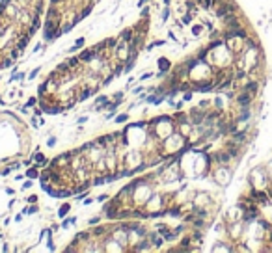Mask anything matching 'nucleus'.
<instances>
[{"instance_id": "obj_1", "label": "nucleus", "mask_w": 272, "mask_h": 253, "mask_svg": "<svg viewBox=\"0 0 272 253\" xmlns=\"http://www.w3.org/2000/svg\"><path fill=\"white\" fill-rule=\"evenodd\" d=\"M237 9V6H235V4H222L220 2L218 4V9H216V17H220V19H224V17H227V15L231 13V11H235Z\"/></svg>"}, {"instance_id": "obj_2", "label": "nucleus", "mask_w": 272, "mask_h": 253, "mask_svg": "<svg viewBox=\"0 0 272 253\" xmlns=\"http://www.w3.org/2000/svg\"><path fill=\"white\" fill-rule=\"evenodd\" d=\"M97 56H99V52H97L95 49H90V50L86 49L84 52H80V54H78V58H80V62H92L93 58H97Z\"/></svg>"}, {"instance_id": "obj_3", "label": "nucleus", "mask_w": 272, "mask_h": 253, "mask_svg": "<svg viewBox=\"0 0 272 253\" xmlns=\"http://www.w3.org/2000/svg\"><path fill=\"white\" fill-rule=\"evenodd\" d=\"M159 71L160 73H164V74H168L172 71V63H170V60H168V58H159Z\"/></svg>"}, {"instance_id": "obj_4", "label": "nucleus", "mask_w": 272, "mask_h": 253, "mask_svg": "<svg viewBox=\"0 0 272 253\" xmlns=\"http://www.w3.org/2000/svg\"><path fill=\"white\" fill-rule=\"evenodd\" d=\"M252 102V93H248V91H242L237 97V104H240V106H248Z\"/></svg>"}, {"instance_id": "obj_5", "label": "nucleus", "mask_w": 272, "mask_h": 253, "mask_svg": "<svg viewBox=\"0 0 272 253\" xmlns=\"http://www.w3.org/2000/svg\"><path fill=\"white\" fill-rule=\"evenodd\" d=\"M132 37H134V28L123 30V32H121V35H119V39H121V41H125V43H131Z\"/></svg>"}, {"instance_id": "obj_6", "label": "nucleus", "mask_w": 272, "mask_h": 253, "mask_svg": "<svg viewBox=\"0 0 272 253\" xmlns=\"http://www.w3.org/2000/svg\"><path fill=\"white\" fill-rule=\"evenodd\" d=\"M164 210H166V216H173V218H181L183 216L181 207H170V208H164Z\"/></svg>"}, {"instance_id": "obj_7", "label": "nucleus", "mask_w": 272, "mask_h": 253, "mask_svg": "<svg viewBox=\"0 0 272 253\" xmlns=\"http://www.w3.org/2000/svg\"><path fill=\"white\" fill-rule=\"evenodd\" d=\"M257 89H259V82H255V80L244 84V91H248V93H255Z\"/></svg>"}, {"instance_id": "obj_8", "label": "nucleus", "mask_w": 272, "mask_h": 253, "mask_svg": "<svg viewBox=\"0 0 272 253\" xmlns=\"http://www.w3.org/2000/svg\"><path fill=\"white\" fill-rule=\"evenodd\" d=\"M30 37H32L30 34H24V35H22V37L17 41V49H19V50H24L26 45H28V41H30Z\"/></svg>"}, {"instance_id": "obj_9", "label": "nucleus", "mask_w": 272, "mask_h": 253, "mask_svg": "<svg viewBox=\"0 0 272 253\" xmlns=\"http://www.w3.org/2000/svg\"><path fill=\"white\" fill-rule=\"evenodd\" d=\"M69 210H71V203H64L60 208H58V216H60V218H65Z\"/></svg>"}, {"instance_id": "obj_10", "label": "nucleus", "mask_w": 272, "mask_h": 253, "mask_svg": "<svg viewBox=\"0 0 272 253\" xmlns=\"http://www.w3.org/2000/svg\"><path fill=\"white\" fill-rule=\"evenodd\" d=\"M250 116H252L250 108H248V106H242V112H240V116H239L237 121H246V119H250Z\"/></svg>"}, {"instance_id": "obj_11", "label": "nucleus", "mask_w": 272, "mask_h": 253, "mask_svg": "<svg viewBox=\"0 0 272 253\" xmlns=\"http://www.w3.org/2000/svg\"><path fill=\"white\" fill-rule=\"evenodd\" d=\"M93 93H95V89H84V91H80V95H78L77 101H86V99H90Z\"/></svg>"}, {"instance_id": "obj_12", "label": "nucleus", "mask_w": 272, "mask_h": 253, "mask_svg": "<svg viewBox=\"0 0 272 253\" xmlns=\"http://www.w3.org/2000/svg\"><path fill=\"white\" fill-rule=\"evenodd\" d=\"M32 158H34L35 162H37L39 166H45V164H49V160H47V158H45V155H41V153H35V155H34Z\"/></svg>"}, {"instance_id": "obj_13", "label": "nucleus", "mask_w": 272, "mask_h": 253, "mask_svg": "<svg viewBox=\"0 0 272 253\" xmlns=\"http://www.w3.org/2000/svg\"><path fill=\"white\" fill-rule=\"evenodd\" d=\"M155 229H157V233H159V235H162V236H166L168 233H170V227H168V225H164V223H159Z\"/></svg>"}, {"instance_id": "obj_14", "label": "nucleus", "mask_w": 272, "mask_h": 253, "mask_svg": "<svg viewBox=\"0 0 272 253\" xmlns=\"http://www.w3.org/2000/svg\"><path fill=\"white\" fill-rule=\"evenodd\" d=\"M37 210H39L37 205H35V203H30V207H26L24 210H22V214H26V216H28V214H35Z\"/></svg>"}, {"instance_id": "obj_15", "label": "nucleus", "mask_w": 272, "mask_h": 253, "mask_svg": "<svg viewBox=\"0 0 272 253\" xmlns=\"http://www.w3.org/2000/svg\"><path fill=\"white\" fill-rule=\"evenodd\" d=\"M117 45H119L117 37H110V39H106V49H116Z\"/></svg>"}, {"instance_id": "obj_16", "label": "nucleus", "mask_w": 272, "mask_h": 253, "mask_svg": "<svg viewBox=\"0 0 272 253\" xmlns=\"http://www.w3.org/2000/svg\"><path fill=\"white\" fill-rule=\"evenodd\" d=\"M244 140H246V134H244V132H233V141H237V143H242Z\"/></svg>"}, {"instance_id": "obj_17", "label": "nucleus", "mask_w": 272, "mask_h": 253, "mask_svg": "<svg viewBox=\"0 0 272 253\" xmlns=\"http://www.w3.org/2000/svg\"><path fill=\"white\" fill-rule=\"evenodd\" d=\"M26 177H28V179H37L39 177V171L35 168H30V169H26Z\"/></svg>"}, {"instance_id": "obj_18", "label": "nucleus", "mask_w": 272, "mask_h": 253, "mask_svg": "<svg viewBox=\"0 0 272 253\" xmlns=\"http://www.w3.org/2000/svg\"><path fill=\"white\" fill-rule=\"evenodd\" d=\"M35 102H37V99H35V97H30V99H28V102H26V104L22 106V112H26L28 108H32V106H35Z\"/></svg>"}, {"instance_id": "obj_19", "label": "nucleus", "mask_w": 272, "mask_h": 253, "mask_svg": "<svg viewBox=\"0 0 272 253\" xmlns=\"http://www.w3.org/2000/svg\"><path fill=\"white\" fill-rule=\"evenodd\" d=\"M92 235H95V236H101V235H106V227H102V225H99V227H95L92 231Z\"/></svg>"}, {"instance_id": "obj_20", "label": "nucleus", "mask_w": 272, "mask_h": 253, "mask_svg": "<svg viewBox=\"0 0 272 253\" xmlns=\"http://www.w3.org/2000/svg\"><path fill=\"white\" fill-rule=\"evenodd\" d=\"M75 223H77V218H75V216L73 218H67V220H64V223H62V229H67L69 225H75Z\"/></svg>"}, {"instance_id": "obj_21", "label": "nucleus", "mask_w": 272, "mask_h": 253, "mask_svg": "<svg viewBox=\"0 0 272 253\" xmlns=\"http://www.w3.org/2000/svg\"><path fill=\"white\" fill-rule=\"evenodd\" d=\"M168 17H170V7L166 6V7L162 9V13H160V21H162V22H166V21H168Z\"/></svg>"}, {"instance_id": "obj_22", "label": "nucleus", "mask_w": 272, "mask_h": 253, "mask_svg": "<svg viewBox=\"0 0 272 253\" xmlns=\"http://www.w3.org/2000/svg\"><path fill=\"white\" fill-rule=\"evenodd\" d=\"M181 21H183V24H190V22H192V11H187Z\"/></svg>"}, {"instance_id": "obj_23", "label": "nucleus", "mask_w": 272, "mask_h": 253, "mask_svg": "<svg viewBox=\"0 0 272 253\" xmlns=\"http://www.w3.org/2000/svg\"><path fill=\"white\" fill-rule=\"evenodd\" d=\"M127 121H129V114H119L116 117V123H127Z\"/></svg>"}, {"instance_id": "obj_24", "label": "nucleus", "mask_w": 272, "mask_h": 253, "mask_svg": "<svg viewBox=\"0 0 272 253\" xmlns=\"http://www.w3.org/2000/svg\"><path fill=\"white\" fill-rule=\"evenodd\" d=\"M67 63H69L71 67H78V63H80V58H78V56H73V58H69V60H67Z\"/></svg>"}, {"instance_id": "obj_25", "label": "nucleus", "mask_w": 272, "mask_h": 253, "mask_svg": "<svg viewBox=\"0 0 272 253\" xmlns=\"http://www.w3.org/2000/svg\"><path fill=\"white\" fill-rule=\"evenodd\" d=\"M123 71H125V67H123V65H116V67L112 69V74H114V76H119V74L123 73Z\"/></svg>"}, {"instance_id": "obj_26", "label": "nucleus", "mask_w": 272, "mask_h": 253, "mask_svg": "<svg viewBox=\"0 0 272 253\" xmlns=\"http://www.w3.org/2000/svg\"><path fill=\"white\" fill-rule=\"evenodd\" d=\"M201 32H203V26H201V24H194V26H192V34H194L196 37H198Z\"/></svg>"}, {"instance_id": "obj_27", "label": "nucleus", "mask_w": 272, "mask_h": 253, "mask_svg": "<svg viewBox=\"0 0 272 253\" xmlns=\"http://www.w3.org/2000/svg\"><path fill=\"white\" fill-rule=\"evenodd\" d=\"M123 99H125V93H123V91L114 93V101H116V102H119V104H121V102H123Z\"/></svg>"}, {"instance_id": "obj_28", "label": "nucleus", "mask_w": 272, "mask_h": 253, "mask_svg": "<svg viewBox=\"0 0 272 253\" xmlns=\"http://www.w3.org/2000/svg\"><path fill=\"white\" fill-rule=\"evenodd\" d=\"M106 183V177H95L93 179V186H101V184Z\"/></svg>"}, {"instance_id": "obj_29", "label": "nucleus", "mask_w": 272, "mask_h": 253, "mask_svg": "<svg viewBox=\"0 0 272 253\" xmlns=\"http://www.w3.org/2000/svg\"><path fill=\"white\" fill-rule=\"evenodd\" d=\"M92 11H93V6H86L84 9H82V13H80V15H82V19H86L90 13H92Z\"/></svg>"}, {"instance_id": "obj_30", "label": "nucleus", "mask_w": 272, "mask_h": 253, "mask_svg": "<svg viewBox=\"0 0 272 253\" xmlns=\"http://www.w3.org/2000/svg\"><path fill=\"white\" fill-rule=\"evenodd\" d=\"M102 102H108V97H106V95H101V97L95 99V106L97 104H102Z\"/></svg>"}, {"instance_id": "obj_31", "label": "nucleus", "mask_w": 272, "mask_h": 253, "mask_svg": "<svg viewBox=\"0 0 272 253\" xmlns=\"http://www.w3.org/2000/svg\"><path fill=\"white\" fill-rule=\"evenodd\" d=\"M192 97H194V93H192V91H184L183 101H187V102H188V101H192Z\"/></svg>"}, {"instance_id": "obj_32", "label": "nucleus", "mask_w": 272, "mask_h": 253, "mask_svg": "<svg viewBox=\"0 0 272 253\" xmlns=\"http://www.w3.org/2000/svg\"><path fill=\"white\" fill-rule=\"evenodd\" d=\"M39 71H41V69H39V67H37V69H34L32 73L28 74V80H34V78H35V76H37V74H39Z\"/></svg>"}, {"instance_id": "obj_33", "label": "nucleus", "mask_w": 272, "mask_h": 253, "mask_svg": "<svg viewBox=\"0 0 272 253\" xmlns=\"http://www.w3.org/2000/svg\"><path fill=\"white\" fill-rule=\"evenodd\" d=\"M80 21H82V15H75V17H73V21H71V24H73V26H77Z\"/></svg>"}, {"instance_id": "obj_34", "label": "nucleus", "mask_w": 272, "mask_h": 253, "mask_svg": "<svg viewBox=\"0 0 272 253\" xmlns=\"http://www.w3.org/2000/svg\"><path fill=\"white\" fill-rule=\"evenodd\" d=\"M84 43H86V39H84V37H78L77 41H75V45H77L78 49H80V47H84Z\"/></svg>"}, {"instance_id": "obj_35", "label": "nucleus", "mask_w": 272, "mask_h": 253, "mask_svg": "<svg viewBox=\"0 0 272 253\" xmlns=\"http://www.w3.org/2000/svg\"><path fill=\"white\" fill-rule=\"evenodd\" d=\"M112 80H114V74H108V76H106L104 80H102V86H108V84H110V82H112Z\"/></svg>"}, {"instance_id": "obj_36", "label": "nucleus", "mask_w": 272, "mask_h": 253, "mask_svg": "<svg viewBox=\"0 0 272 253\" xmlns=\"http://www.w3.org/2000/svg\"><path fill=\"white\" fill-rule=\"evenodd\" d=\"M17 56H19V49H13L9 52V58H11V60H17Z\"/></svg>"}, {"instance_id": "obj_37", "label": "nucleus", "mask_w": 272, "mask_h": 253, "mask_svg": "<svg viewBox=\"0 0 272 253\" xmlns=\"http://www.w3.org/2000/svg\"><path fill=\"white\" fill-rule=\"evenodd\" d=\"M50 235H52V233H50ZM50 235H49V240H47V246H49L50 251H54V242H52V238H50Z\"/></svg>"}, {"instance_id": "obj_38", "label": "nucleus", "mask_w": 272, "mask_h": 253, "mask_svg": "<svg viewBox=\"0 0 272 253\" xmlns=\"http://www.w3.org/2000/svg\"><path fill=\"white\" fill-rule=\"evenodd\" d=\"M7 67H11V58H7V60L2 62V69H7Z\"/></svg>"}, {"instance_id": "obj_39", "label": "nucleus", "mask_w": 272, "mask_h": 253, "mask_svg": "<svg viewBox=\"0 0 272 253\" xmlns=\"http://www.w3.org/2000/svg\"><path fill=\"white\" fill-rule=\"evenodd\" d=\"M47 145H49V147H54V145H56V138H54V136H50V138H49V141H47Z\"/></svg>"}, {"instance_id": "obj_40", "label": "nucleus", "mask_w": 272, "mask_h": 253, "mask_svg": "<svg viewBox=\"0 0 272 253\" xmlns=\"http://www.w3.org/2000/svg\"><path fill=\"white\" fill-rule=\"evenodd\" d=\"M142 19H145V17H149V7H142Z\"/></svg>"}, {"instance_id": "obj_41", "label": "nucleus", "mask_w": 272, "mask_h": 253, "mask_svg": "<svg viewBox=\"0 0 272 253\" xmlns=\"http://www.w3.org/2000/svg\"><path fill=\"white\" fill-rule=\"evenodd\" d=\"M201 4H203V7H205V9H209V7L212 6V0H201Z\"/></svg>"}, {"instance_id": "obj_42", "label": "nucleus", "mask_w": 272, "mask_h": 253, "mask_svg": "<svg viewBox=\"0 0 272 253\" xmlns=\"http://www.w3.org/2000/svg\"><path fill=\"white\" fill-rule=\"evenodd\" d=\"M106 199H108V195H106V193H101V195L97 197V201H99V203H104Z\"/></svg>"}, {"instance_id": "obj_43", "label": "nucleus", "mask_w": 272, "mask_h": 253, "mask_svg": "<svg viewBox=\"0 0 272 253\" xmlns=\"http://www.w3.org/2000/svg\"><path fill=\"white\" fill-rule=\"evenodd\" d=\"M99 221H101V216H97V218H92L88 223H90V225H95V223H99Z\"/></svg>"}, {"instance_id": "obj_44", "label": "nucleus", "mask_w": 272, "mask_h": 253, "mask_svg": "<svg viewBox=\"0 0 272 253\" xmlns=\"http://www.w3.org/2000/svg\"><path fill=\"white\" fill-rule=\"evenodd\" d=\"M71 28H75V26H73V24H71V22H69V24H65L64 28H62V32H64V34H67V32H69Z\"/></svg>"}, {"instance_id": "obj_45", "label": "nucleus", "mask_w": 272, "mask_h": 253, "mask_svg": "<svg viewBox=\"0 0 272 253\" xmlns=\"http://www.w3.org/2000/svg\"><path fill=\"white\" fill-rule=\"evenodd\" d=\"M151 76H153L151 73H144V74H142V76H140V80L144 82V80H147V78H151Z\"/></svg>"}, {"instance_id": "obj_46", "label": "nucleus", "mask_w": 272, "mask_h": 253, "mask_svg": "<svg viewBox=\"0 0 272 253\" xmlns=\"http://www.w3.org/2000/svg\"><path fill=\"white\" fill-rule=\"evenodd\" d=\"M142 91H144V88H142V86H138V88L132 89V95H138V93H142Z\"/></svg>"}, {"instance_id": "obj_47", "label": "nucleus", "mask_w": 272, "mask_h": 253, "mask_svg": "<svg viewBox=\"0 0 272 253\" xmlns=\"http://www.w3.org/2000/svg\"><path fill=\"white\" fill-rule=\"evenodd\" d=\"M155 45H157V47H164V45H166V41H164V39H157Z\"/></svg>"}, {"instance_id": "obj_48", "label": "nucleus", "mask_w": 272, "mask_h": 253, "mask_svg": "<svg viewBox=\"0 0 272 253\" xmlns=\"http://www.w3.org/2000/svg\"><path fill=\"white\" fill-rule=\"evenodd\" d=\"M26 201H28V203H37V195H30Z\"/></svg>"}, {"instance_id": "obj_49", "label": "nucleus", "mask_w": 272, "mask_h": 253, "mask_svg": "<svg viewBox=\"0 0 272 253\" xmlns=\"http://www.w3.org/2000/svg\"><path fill=\"white\" fill-rule=\"evenodd\" d=\"M30 186H32V179H28L24 184H22V188H24V190H26V188H30Z\"/></svg>"}, {"instance_id": "obj_50", "label": "nucleus", "mask_w": 272, "mask_h": 253, "mask_svg": "<svg viewBox=\"0 0 272 253\" xmlns=\"http://www.w3.org/2000/svg\"><path fill=\"white\" fill-rule=\"evenodd\" d=\"M11 169H13V168H6V169H2V171H0V175H7Z\"/></svg>"}, {"instance_id": "obj_51", "label": "nucleus", "mask_w": 272, "mask_h": 253, "mask_svg": "<svg viewBox=\"0 0 272 253\" xmlns=\"http://www.w3.org/2000/svg\"><path fill=\"white\" fill-rule=\"evenodd\" d=\"M41 49H43V45H41V43H37V45H35V49H34V52H39Z\"/></svg>"}, {"instance_id": "obj_52", "label": "nucleus", "mask_w": 272, "mask_h": 253, "mask_svg": "<svg viewBox=\"0 0 272 253\" xmlns=\"http://www.w3.org/2000/svg\"><path fill=\"white\" fill-rule=\"evenodd\" d=\"M155 47H157V45H155V41H153V43H149V45H147V50H153Z\"/></svg>"}, {"instance_id": "obj_53", "label": "nucleus", "mask_w": 272, "mask_h": 253, "mask_svg": "<svg viewBox=\"0 0 272 253\" xmlns=\"http://www.w3.org/2000/svg\"><path fill=\"white\" fill-rule=\"evenodd\" d=\"M82 203H84V205H92V203H93V199H90V197H88V199H84Z\"/></svg>"}, {"instance_id": "obj_54", "label": "nucleus", "mask_w": 272, "mask_h": 253, "mask_svg": "<svg viewBox=\"0 0 272 253\" xmlns=\"http://www.w3.org/2000/svg\"><path fill=\"white\" fill-rule=\"evenodd\" d=\"M58 2H60V0H52V6H56V4H58Z\"/></svg>"}, {"instance_id": "obj_55", "label": "nucleus", "mask_w": 272, "mask_h": 253, "mask_svg": "<svg viewBox=\"0 0 272 253\" xmlns=\"http://www.w3.org/2000/svg\"><path fill=\"white\" fill-rule=\"evenodd\" d=\"M162 2H164V4H166V6H168V4H170V0H162Z\"/></svg>"}, {"instance_id": "obj_56", "label": "nucleus", "mask_w": 272, "mask_h": 253, "mask_svg": "<svg viewBox=\"0 0 272 253\" xmlns=\"http://www.w3.org/2000/svg\"><path fill=\"white\" fill-rule=\"evenodd\" d=\"M196 2H201V0H196Z\"/></svg>"}]
</instances>
